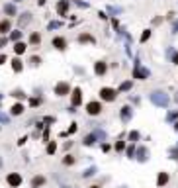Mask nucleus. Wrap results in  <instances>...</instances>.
I'll return each instance as SVG.
<instances>
[{"label":"nucleus","instance_id":"1","mask_svg":"<svg viewBox=\"0 0 178 188\" xmlns=\"http://www.w3.org/2000/svg\"><path fill=\"white\" fill-rule=\"evenodd\" d=\"M149 98H151V102L155 104V106H160V108L168 106V102H170L168 94H167V92H163V90H153V92L149 94Z\"/></svg>","mask_w":178,"mask_h":188},{"label":"nucleus","instance_id":"2","mask_svg":"<svg viewBox=\"0 0 178 188\" xmlns=\"http://www.w3.org/2000/svg\"><path fill=\"white\" fill-rule=\"evenodd\" d=\"M118 94H119V90L110 88V86L100 88V100H102V102H114V100L118 98Z\"/></svg>","mask_w":178,"mask_h":188},{"label":"nucleus","instance_id":"3","mask_svg":"<svg viewBox=\"0 0 178 188\" xmlns=\"http://www.w3.org/2000/svg\"><path fill=\"white\" fill-rule=\"evenodd\" d=\"M84 110H86V114H88V116H100L104 108H102V102H100V100H90V102L86 104Z\"/></svg>","mask_w":178,"mask_h":188},{"label":"nucleus","instance_id":"4","mask_svg":"<svg viewBox=\"0 0 178 188\" xmlns=\"http://www.w3.org/2000/svg\"><path fill=\"white\" fill-rule=\"evenodd\" d=\"M71 92H73V88H71V84H69V82L61 81V82H57V84H55V94L59 96V98H63V96H69Z\"/></svg>","mask_w":178,"mask_h":188},{"label":"nucleus","instance_id":"5","mask_svg":"<svg viewBox=\"0 0 178 188\" xmlns=\"http://www.w3.org/2000/svg\"><path fill=\"white\" fill-rule=\"evenodd\" d=\"M34 22V16H31V12H22V14L18 16V28L22 30V28L30 26V24Z\"/></svg>","mask_w":178,"mask_h":188},{"label":"nucleus","instance_id":"6","mask_svg":"<svg viewBox=\"0 0 178 188\" xmlns=\"http://www.w3.org/2000/svg\"><path fill=\"white\" fill-rule=\"evenodd\" d=\"M51 45L57 49V51H65V49L69 47V41L65 39L63 35H57V37H53V39H51Z\"/></svg>","mask_w":178,"mask_h":188},{"label":"nucleus","instance_id":"7","mask_svg":"<svg viewBox=\"0 0 178 188\" xmlns=\"http://www.w3.org/2000/svg\"><path fill=\"white\" fill-rule=\"evenodd\" d=\"M149 69H145V67L141 65H135V69H133V78H139V81H145V78H149Z\"/></svg>","mask_w":178,"mask_h":188},{"label":"nucleus","instance_id":"8","mask_svg":"<svg viewBox=\"0 0 178 188\" xmlns=\"http://www.w3.org/2000/svg\"><path fill=\"white\" fill-rule=\"evenodd\" d=\"M71 102H73L74 108L82 104V90L78 88V86H76V88H73V92H71Z\"/></svg>","mask_w":178,"mask_h":188},{"label":"nucleus","instance_id":"9","mask_svg":"<svg viewBox=\"0 0 178 188\" xmlns=\"http://www.w3.org/2000/svg\"><path fill=\"white\" fill-rule=\"evenodd\" d=\"M6 182H8L12 188H16V186L22 184V176H20L18 173H12V174H8V176H6Z\"/></svg>","mask_w":178,"mask_h":188},{"label":"nucleus","instance_id":"10","mask_svg":"<svg viewBox=\"0 0 178 188\" xmlns=\"http://www.w3.org/2000/svg\"><path fill=\"white\" fill-rule=\"evenodd\" d=\"M69 6H71L69 0H59V2H57V14H59V16H67Z\"/></svg>","mask_w":178,"mask_h":188},{"label":"nucleus","instance_id":"11","mask_svg":"<svg viewBox=\"0 0 178 188\" xmlns=\"http://www.w3.org/2000/svg\"><path fill=\"white\" fill-rule=\"evenodd\" d=\"M12 31V22L10 20H0V33H2V35H8V33Z\"/></svg>","mask_w":178,"mask_h":188},{"label":"nucleus","instance_id":"12","mask_svg":"<svg viewBox=\"0 0 178 188\" xmlns=\"http://www.w3.org/2000/svg\"><path fill=\"white\" fill-rule=\"evenodd\" d=\"M106 71H108V65H106L104 61H96V63H94V73H96L98 77L106 74Z\"/></svg>","mask_w":178,"mask_h":188},{"label":"nucleus","instance_id":"13","mask_svg":"<svg viewBox=\"0 0 178 188\" xmlns=\"http://www.w3.org/2000/svg\"><path fill=\"white\" fill-rule=\"evenodd\" d=\"M4 14H6V16H18V10H16V4H14V2H8V4H4Z\"/></svg>","mask_w":178,"mask_h":188},{"label":"nucleus","instance_id":"14","mask_svg":"<svg viewBox=\"0 0 178 188\" xmlns=\"http://www.w3.org/2000/svg\"><path fill=\"white\" fill-rule=\"evenodd\" d=\"M28 49V43H24V41H16L14 43V53L16 55H24Z\"/></svg>","mask_w":178,"mask_h":188},{"label":"nucleus","instance_id":"15","mask_svg":"<svg viewBox=\"0 0 178 188\" xmlns=\"http://www.w3.org/2000/svg\"><path fill=\"white\" fill-rule=\"evenodd\" d=\"M12 71H14V73H22L24 71V63H22L20 57H16V59L12 61Z\"/></svg>","mask_w":178,"mask_h":188},{"label":"nucleus","instance_id":"16","mask_svg":"<svg viewBox=\"0 0 178 188\" xmlns=\"http://www.w3.org/2000/svg\"><path fill=\"white\" fill-rule=\"evenodd\" d=\"M131 116H133V112H131V108L129 106H123L121 108V120H123V122H129V120H131Z\"/></svg>","mask_w":178,"mask_h":188},{"label":"nucleus","instance_id":"17","mask_svg":"<svg viewBox=\"0 0 178 188\" xmlns=\"http://www.w3.org/2000/svg\"><path fill=\"white\" fill-rule=\"evenodd\" d=\"M78 43H96V39L90 33H80L78 35Z\"/></svg>","mask_w":178,"mask_h":188},{"label":"nucleus","instance_id":"18","mask_svg":"<svg viewBox=\"0 0 178 188\" xmlns=\"http://www.w3.org/2000/svg\"><path fill=\"white\" fill-rule=\"evenodd\" d=\"M24 110H26V108H24V104H20V102H16L14 106H12V116H22L24 114Z\"/></svg>","mask_w":178,"mask_h":188},{"label":"nucleus","instance_id":"19","mask_svg":"<svg viewBox=\"0 0 178 188\" xmlns=\"http://www.w3.org/2000/svg\"><path fill=\"white\" fill-rule=\"evenodd\" d=\"M8 39H12V41H14V43H16V41H20V39H22V30H20V28H18V30L10 31V33H8Z\"/></svg>","mask_w":178,"mask_h":188},{"label":"nucleus","instance_id":"20","mask_svg":"<svg viewBox=\"0 0 178 188\" xmlns=\"http://www.w3.org/2000/svg\"><path fill=\"white\" fill-rule=\"evenodd\" d=\"M39 43H41V35L37 31H34L30 35V45H31V47H35V45H39Z\"/></svg>","mask_w":178,"mask_h":188},{"label":"nucleus","instance_id":"21","mask_svg":"<svg viewBox=\"0 0 178 188\" xmlns=\"http://www.w3.org/2000/svg\"><path fill=\"white\" fill-rule=\"evenodd\" d=\"M45 184V178L43 176H34V180H31V188H39Z\"/></svg>","mask_w":178,"mask_h":188},{"label":"nucleus","instance_id":"22","mask_svg":"<svg viewBox=\"0 0 178 188\" xmlns=\"http://www.w3.org/2000/svg\"><path fill=\"white\" fill-rule=\"evenodd\" d=\"M131 86H133V82L131 81H125V82H121V84H119V92H127V90H131Z\"/></svg>","mask_w":178,"mask_h":188},{"label":"nucleus","instance_id":"23","mask_svg":"<svg viewBox=\"0 0 178 188\" xmlns=\"http://www.w3.org/2000/svg\"><path fill=\"white\" fill-rule=\"evenodd\" d=\"M167 182H168V174L167 173H160L159 178H157V184H159V186H164Z\"/></svg>","mask_w":178,"mask_h":188},{"label":"nucleus","instance_id":"24","mask_svg":"<svg viewBox=\"0 0 178 188\" xmlns=\"http://www.w3.org/2000/svg\"><path fill=\"white\" fill-rule=\"evenodd\" d=\"M30 65H31V67H39V65H41V57L31 55V57H30Z\"/></svg>","mask_w":178,"mask_h":188},{"label":"nucleus","instance_id":"25","mask_svg":"<svg viewBox=\"0 0 178 188\" xmlns=\"http://www.w3.org/2000/svg\"><path fill=\"white\" fill-rule=\"evenodd\" d=\"M149 37H151V30H145V31L141 33V39H139V41H141V43H145Z\"/></svg>","mask_w":178,"mask_h":188},{"label":"nucleus","instance_id":"26","mask_svg":"<svg viewBox=\"0 0 178 188\" xmlns=\"http://www.w3.org/2000/svg\"><path fill=\"white\" fill-rule=\"evenodd\" d=\"M12 96H14V98H26V92H24V90H14V92H12Z\"/></svg>","mask_w":178,"mask_h":188},{"label":"nucleus","instance_id":"27","mask_svg":"<svg viewBox=\"0 0 178 188\" xmlns=\"http://www.w3.org/2000/svg\"><path fill=\"white\" fill-rule=\"evenodd\" d=\"M55 151H57V145H55V141H53V143L47 145V153H49V155H53Z\"/></svg>","mask_w":178,"mask_h":188},{"label":"nucleus","instance_id":"28","mask_svg":"<svg viewBox=\"0 0 178 188\" xmlns=\"http://www.w3.org/2000/svg\"><path fill=\"white\" fill-rule=\"evenodd\" d=\"M94 141H96V135H88V137H84V143H86V145H92Z\"/></svg>","mask_w":178,"mask_h":188},{"label":"nucleus","instance_id":"29","mask_svg":"<svg viewBox=\"0 0 178 188\" xmlns=\"http://www.w3.org/2000/svg\"><path fill=\"white\" fill-rule=\"evenodd\" d=\"M6 43H8V35H2V37H0V49L6 47Z\"/></svg>","mask_w":178,"mask_h":188},{"label":"nucleus","instance_id":"30","mask_svg":"<svg viewBox=\"0 0 178 188\" xmlns=\"http://www.w3.org/2000/svg\"><path fill=\"white\" fill-rule=\"evenodd\" d=\"M39 104H41V100H39V98H31V100H30V106H31V108L39 106Z\"/></svg>","mask_w":178,"mask_h":188},{"label":"nucleus","instance_id":"31","mask_svg":"<svg viewBox=\"0 0 178 188\" xmlns=\"http://www.w3.org/2000/svg\"><path fill=\"white\" fill-rule=\"evenodd\" d=\"M47 28H49V30H57V28H61V22H51Z\"/></svg>","mask_w":178,"mask_h":188},{"label":"nucleus","instance_id":"32","mask_svg":"<svg viewBox=\"0 0 178 188\" xmlns=\"http://www.w3.org/2000/svg\"><path fill=\"white\" fill-rule=\"evenodd\" d=\"M94 173H96V169H94V167H92V169H88V170H86V173H82V176H92Z\"/></svg>","mask_w":178,"mask_h":188},{"label":"nucleus","instance_id":"33","mask_svg":"<svg viewBox=\"0 0 178 188\" xmlns=\"http://www.w3.org/2000/svg\"><path fill=\"white\" fill-rule=\"evenodd\" d=\"M63 163H65V165H73V163H74V159H73L71 155H67V157H65V161H63Z\"/></svg>","mask_w":178,"mask_h":188},{"label":"nucleus","instance_id":"34","mask_svg":"<svg viewBox=\"0 0 178 188\" xmlns=\"http://www.w3.org/2000/svg\"><path fill=\"white\" fill-rule=\"evenodd\" d=\"M6 63H8V57L4 53H0V65H6Z\"/></svg>","mask_w":178,"mask_h":188},{"label":"nucleus","instance_id":"35","mask_svg":"<svg viewBox=\"0 0 178 188\" xmlns=\"http://www.w3.org/2000/svg\"><path fill=\"white\" fill-rule=\"evenodd\" d=\"M145 155H147V151H145V149H139V159H141V161H145V159H147Z\"/></svg>","mask_w":178,"mask_h":188},{"label":"nucleus","instance_id":"36","mask_svg":"<svg viewBox=\"0 0 178 188\" xmlns=\"http://www.w3.org/2000/svg\"><path fill=\"white\" fill-rule=\"evenodd\" d=\"M123 147H125V145H123V141H119V143H115V151H123Z\"/></svg>","mask_w":178,"mask_h":188},{"label":"nucleus","instance_id":"37","mask_svg":"<svg viewBox=\"0 0 178 188\" xmlns=\"http://www.w3.org/2000/svg\"><path fill=\"white\" fill-rule=\"evenodd\" d=\"M129 139H133V141L139 139V133H137V131H131V133H129Z\"/></svg>","mask_w":178,"mask_h":188},{"label":"nucleus","instance_id":"38","mask_svg":"<svg viewBox=\"0 0 178 188\" xmlns=\"http://www.w3.org/2000/svg\"><path fill=\"white\" fill-rule=\"evenodd\" d=\"M0 122H6L8 124V122H10V118H8L6 114H0Z\"/></svg>","mask_w":178,"mask_h":188},{"label":"nucleus","instance_id":"39","mask_svg":"<svg viewBox=\"0 0 178 188\" xmlns=\"http://www.w3.org/2000/svg\"><path fill=\"white\" fill-rule=\"evenodd\" d=\"M176 118H178L176 112H170V114H168V120H176Z\"/></svg>","mask_w":178,"mask_h":188},{"label":"nucleus","instance_id":"40","mask_svg":"<svg viewBox=\"0 0 178 188\" xmlns=\"http://www.w3.org/2000/svg\"><path fill=\"white\" fill-rule=\"evenodd\" d=\"M76 131V124H71V127H69V133H74Z\"/></svg>","mask_w":178,"mask_h":188},{"label":"nucleus","instance_id":"41","mask_svg":"<svg viewBox=\"0 0 178 188\" xmlns=\"http://www.w3.org/2000/svg\"><path fill=\"white\" fill-rule=\"evenodd\" d=\"M172 63L178 65V53H172Z\"/></svg>","mask_w":178,"mask_h":188},{"label":"nucleus","instance_id":"42","mask_svg":"<svg viewBox=\"0 0 178 188\" xmlns=\"http://www.w3.org/2000/svg\"><path fill=\"white\" fill-rule=\"evenodd\" d=\"M172 33H178V22L172 24Z\"/></svg>","mask_w":178,"mask_h":188},{"label":"nucleus","instance_id":"43","mask_svg":"<svg viewBox=\"0 0 178 188\" xmlns=\"http://www.w3.org/2000/svg\"><path fill=\"white\" fill-rule=\"evenodd\" d=\"M45 2H47V0H39V6H45Z\"/></svg>","mask_w":178,"mask_h":188},{"label":"nucleus","instance_id":"44","mask_svg":"<svg viewBox=\"0 0 178 188\" xmlns=\"http://www.w3.org/2000/svg\"><path fill=\"white\" fill-rule=\"evenodd\" d=\"M174 100H176V102H178V92H176V96H174Z\"/></svg>","mask_w":178,"mask_h":188},{"label":"nucleus","instance_id":"45","mask_svg":"<svg viewBox=\"0 0 178 188\" xmlns=\"http://www.w3.org/2000/svg\"><path fill=\"white\" fill-rule=\"evenodd\" d=\"M90 188H100V186H96V184H94V186H90Z\"/></svg>","mask_w":178,"mask_h":188},{"label":"nucleus","instance_id":"46","mask_svg":"<svg viewBox=\"0 0 178 188\" xmlns=\"http://www.w3.org/2000/svg\"><path fill=\"white\" fill-rule=\"evenodd\" d=\"M174 127H176V129H178V122H176V125H174Z\"/></svg>","mask_w":178,"mask_h":188},{"label":"nucleus","instance_id":"47","mask_svg":"<svg viewBox=\"0 0 178 188\" xmlns=\"http://www.w3.org/2000/svg\"><path fill=\"white\" fill-rule=\"evenodd\" d=\"M14 2H22V0H14Z\"/></svg>","mask_w":178,"mask_h":188},{"label":"nucleus","instance_id":"48","mask_svg":"<svg viewBox=\"0 0 178 188\" xmlns=\"http://www.w3.org/2000/svg\"><path fill=\"white\" fill-rule=\"evenodd\" d=\"M0 163H2V161H0Z\"/></svg>","mask_w":178,"mask_h":188}]
</instances>
